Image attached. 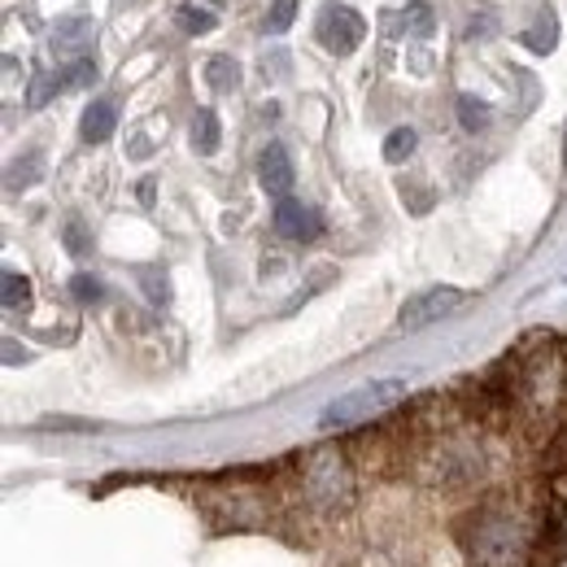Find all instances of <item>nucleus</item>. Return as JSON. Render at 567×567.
Segmentation results:
<instances>
[{
    "mask_svg": "<svg viewBox=\"0 0 567 567\" xmlns=\"http://www.w3.org/2000/svg\"><path fill=\"white\" fill-rule=\"evenodd\" d=\"M301 497L315 515H346L354 506V467L341 445H315L301 458Z\"/></svg>",
    "mask_w": 567,
    "mask_h": 567,
    "instance_id": "1",
    "label": "nucleus"
},
{
    "mask_svg": "<svg viewBox=\"0 0 567 567\" xmlns=\"http://www.w3.org/2000/svg\"><path fill=\"white\" fill-rule=\"evenodd\" d=\"M402 398H406L402 380H367V384H358L350 393H341L337 402H328V411L319 415V427L323 432H346V427L371 424L375 415L393 411Z\"/></svg>",
    "mask_w": 567,
    "mask_h": 567,
    "instance_id": "2",
    "label": "nucleus"
},
{
    "mask_svg": "<svg viewBox=\"0 0 567 567\" xmlns=\"http://www.w3.org/2000/svg\"><path fill=\"white\" fill-rule=\"evenodd\" d=\"M463 301H467V292H463V288H454V284H436V288L415 292V297L398 310V323H402L406 332H420V328H427V323H436V319L454 315Z\"/></svg>",
    "mask_w": 567,
    "mask_h": 567,
    "instance_id": "3",
    "label": "nucleus"
},
{
    "mask_svg": "<svg viewBox=\"0 0 567 567\" xmlns=\"http://www.w3.org/2000/svg\"><path fill=\"white\" fill-rule=\"evenodd\" d=\"M362 18H358L350 4H323L319 9V22H315V35H319V44L328 49V53H337V58H346V53H354L358 44H362Z\"/></svg>",
    "mask_w": 567,
    "mask_h": 567,
    "instance_id": "4",
    "label": "nucleus"
},
{
    "mask_svg": "<svg viewBox=\"0 0 567 567\" xmlns=\"http://www.w3.org/2000/svg\"><path fill=\"white\" fill-rule=\"evenodd\" d=\"M276 231L288 240H315L323 231V218H319V210L284 197V202H276Z\"/></svg>",
    "mask_w": 567,
    "mask_h": 567,
    "instance_id": "5",
    "label": "nucleus"
},
{
    "mask_svg": "<svg viewBox=\"0 0 567 567\" xmlns=\"http://www.w3.org/2000/svg\"><path fill=\"white\" fill-rule=\"evenodd\" d=\"M92 40H96V22L87 13H66L53 27V53L58 58H79L83 49H92Z\"/></svg>",
    "mask_w": 567,
    "mask_h": 567,
    "instance_id": "6",
    "label": "nucleus"
},
{
    "mask_svg": "<svg viewBox=\"0 0 567 567\" xmlns=\"http://www.w3.org/2000/svg\"><path fill=\"white\" fill-rule=\"evenodd\" d=\"M258 184L284 202L288 197V188H292V162H288V148L284 144H267L262 148V157H258Z\"/></svg>",
    "mask_w": 567,
    "mask_h": 567,
    "instance_id": "7",
    "label": "nucleus"
},
{
    "mask_svg": "<svg viewBox=\"0 0 567 567\" xmlns=\"http://www.w3.org/2000/svg\"><path fill=\"white\" fill-rule=\"evenodd\" d=\"M114 127H118V110H114V101H92V105L83 110L79 132H83V141L87 144H105L110 136H114Z\"/></svg>",
    "mask_w": 567,
    "mask_h": 567,
    "instance_id": "8",
    "label": "nucleus"
},
{
    "mask_svg": "<svg viewBox=\"0 0 567 567\" xmlns=\"http://www.w3.org/2000/svg\"><path fill=\"white\" fill-rule=\"evenodd\" d=\"M524 44H528L533 53H555V44H559V18H555V9H550V4H546V9H537L533 27L524 31Z\"/></svg>",
    "mask_w": 567,
    "mask_h": 567,
    "instance_id": "9",
    "label": "nucleus"
},
{
    "mask_svg": "<svg viewBox=\"0 0 567 567\" xmlns=\"http://www.w3.org/2000/svg\"><path fill=\"white\" fill-rule=\"evenodd\" d=\"M40 175H44V162H40V153H27V157H18V162L9 166V175H4V188H9V193H22V188H31Z\"/></svg>",
    "mask_w": 567,
    "mask_h": 567,
    "instance_id": "10",
    "label": "nucleus"
},
{
    "mask_svg": "<svg viewBox=\"0 0 567 567\" xmlns=\"http://www.w3.org/2000/svg\"><path fill=\"white\" fill-rule=\"evenodd\" d=\"M206 83L214 92H236L240 87V62L236 58H210L206 62Z\"/></svg>",
    "mask_w": 567,
    "mask_h": 567,
    "instance_id": "11",
    "label": "nucleus"
},
{
    "mask_svg": "<svg viewBox=\"0 0 567 567\" xmlns=\"http://www.w3.org/2000/svg\"><path fill=\"white\" fill-rule=\"evenodd\" d=\"M0 301H4V310H27V306H31V280L18 276V271H4V280H0Z\"/></svg>",
    "mask_w": 567,
    "mask_h": 567,
    "instance_id": "12",
    "label": "nucleus"
},
{
    "mask_svg": "<svg viewBox=\"0 0 567 567\" xmlns=\"http://www.w3.org/2000/svg\"><path fill=\"white\" fill-rule=\"evenodd\" d=\"M193 148L206 153V157L218 148V114L214 110H197V118H193Z\"/></svg>",
    "mask_w": 567,
    "mask_h": 567,
    "instance_id": "13",
    "label": "nucleus"
},
{
    "mask_svg": "<svg viewBox=\"0 0 567 567\" xmlns=\"http://www.w3.org/2000/svg\"><path fill=\"white\" fill-rule=\"evenodd\" d=\"M415 144H420V136H415V127H393L389 136H384V162H393V166H402L411 153H415Z\"/></svg>",
    "mask_w": 567,
    "mask_h": 567,
    "instance_id": "14",
    "label": "nucleus"
},
{
    "mask_svg": "<svg viewBox=\"0 0 567 567\" xmlns=\"http://www.w3.org/2000/svg\"><path fill=\"white\" fill-rule=\"evenodd\" d=\"M179 27L188 35H210L214 27H218V18H214L206 4H179Z\"/></svg>",
    "mask_w": 567,
    "mask_h": 567,
    "instance_id": "15",
    "label": "nucleus"
},
{
    "mask_svg": "<svg viewBox=\"0 0 567 567\" xmlns=\"http://www.w3.org/2000/svg\"><path fill=\"white\" fill-rule=\"evenodd\" d=\"M402 31L420 35V40L436 31V18H432V9H427L424 0H415V4H406V9H402Z\"/></svg>",
    "mask_w": 567,
    "mask_h": 567,
    "instance_id": "16",
    "label": "nucleus"
},
{
    "mask_svg": "<svg viewBox=\"0 0 567 567\" xmlns=\"http://www.w3.org/2000/svg\"><path fill=\"white\" fill-rule=\"evenodd\" d=\"M458 118L467 132H485L489 127V105L476 101V96H458Z\"/></svg>",
    "mask_w": 567,
    "mask_h": 567,
    "instance_id": "17",
    "label": "nucleus"
},
{
    "mask_svg": "<svg viewBox=\"0 0 567 567\" xmlns=\"http://www.w3.org/2000/svg\"><path fill=\"white\" fill-rule=\"evenodd\" d=\"M297 4L301 0H271V9H267V35H284L288 27H292V18H297Z\"/></svg>",
    "mask_w": 567,
    "mask_h": 567,
    "instance_id": "18",
    "label": "nucleus"
},
{
    "mask_svg": "<svg viewBox=\"0 0 567 567\" xmlns=\"http://www.w3.org/2000/svg\"><path fill=\"white\" fill-rule=\"evenodd\" d=\"M58 83H62V79H53V74H35V79H31V87H27V105H31V110H44V105H49V101H53V92H58Z\"/></svg>",
    "mask_w": 567,
    "mask_h": 567,
    "instance_id": "19",
    "label": "nucleus"
},
{
    "mask_svg": "<svg viewBox=\"0 0 567 567\" xmlns=\"http://www.w3.org/2000/svg\"><path fill=\"white\" fill-rule=\"evenodd\" d=\"M71 292L79 297V301H83V306H96V301L105 297L101 280H96V276H87V271H79V276H74V280H71Z\"/></svg>",
    "mask_w": 567,
    "mask_h": 567,
    "instance_id": "20",
    "label": "nucleus"
},
{
    "mask_svg": "<svg viewBox=\"0 0 567 567\" xmlns=\"http://www.w3.org/2000/svg\"><path fill=\"white\" fill-rule=\"evenodd\" d=\"M141 284L148 288V297H153L157 306H166V301H171V284H166V276H162L157 267H144V271H141Z\"/></svg>",
    "mask_w": 567,
    "mask_h": 567,
    "instance_id": "21",
    "label": "nucleus"
},
{
    "mask_svg": "<svg viewBox=\"0 0 567 567\" xmlns=\"http://www.w3.org/2000/svg\"><path fill=\"white\" fill-rule=\"evenodd\" d=\"M62 83H66V87H87V83H96V62L79 58L74 66H66V74H62Z\"/></svg>",
    "mask_w": 567,
    "mask_h": 567,
    "instance_id": "22",
    "label": "nucleus"
},
{
    "mask_svg": "<svg viewBox=\"0 0 567 567\" xmlns=\"http://www.w3.org/2000/svg\"><path fill=\"white\" fill-rule=\"evenodd\" d=\"M62 240H66V249H71L74 258H83V254L92 249V240H87V231H83V223H66V231H62Z\"/></svg>",
    "mask_w": 567,
    "mask_h": 567,
    "instance_id": "23",
    "label": "nucleus"
},
{
    "mask_svg": "<svg viewBox=\"0 0 567 567\" xmlns=\"http://www.w3.org/2000/svg\"><path fill=\"white\" fill-rule=\"evenodd\" d=\"M27 350H18V346H13V341H4V362H9V367H18V362H27Z\"/></svg>",
    "mask_w": 567,
    "mask_h": 567,
    "instance_id": "24",
    "label": "nucleus"
},
{
    "mask_svg": "<svg viewBox=\"0 0 567 567\" xmlns=\"http://www.w3.org/2000/svg\"><path fill=\"white\" fill-rule=\"evenodd\" d=\"M494 31V18H476L472 27H467V35H489Z\"/></svg>",
    "mask_w": 567,
    "mask_h": 567,
    "instance_id": "25",
    "label": "nucleus"
},
{
    "mask_svg": "<svg viewBox=\"0 0 567 567\" xmlns=\"http://www.w3.org/2000/svg\"><path fill=\"white\" fill-rule=\"evenodd\" d=\"M141 202H144V206L153 202V179H144V184H141Z\"/></svg>",
    "mask_w": 567,
    "mask_h": 567,
    "instance_id": "26",
    "label": "nucleus"
}]
</instances>
